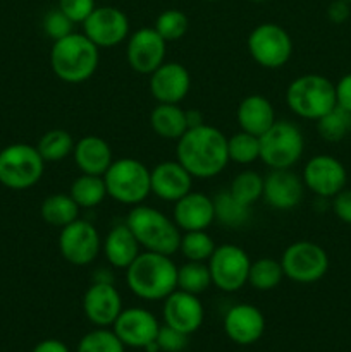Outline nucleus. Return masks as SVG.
<instances>
[{
  "label": "nucleus",
  "mask_w": 351,
  "mask_h": 352,
  "mask_svg": "<svg viewBox=\"0 0 351 352\" xmlns=\"http://www.w3.org/2000/svg\"><path fill=\"white\" fill-rule=\"evenodd\" d=\"M41 26H43V33L47 34L52 41L61 40V38L67 36V34H71L72 31H74V23H72L58 7L57 9L48 10V12L45 14Z\"/></svg>",
  "instance_id": "nucleus-40"
},
{
  "label": "nucleus",
  "mask_w": 351,
  "mask_h": 352,
  "mask_svg": "<svg viewBox=\"0 0 351 352\" xmlns=\"http://www.w3.org/2000/svg\"><path fill=\"white\" fill-rule=\"evenodd\" d=\"M102 253L107 258L110 267L126 270L138 254L141 253V246L136 241L129 227L124 223H117L107 232L102 239Z\"/></svg>",
  "instance_id": "nucleus-25"
},
{
  "label": "nucleus",
  "mask_w": 351,
  "mask_h": 352,
  "mask_svg": "<svg viewBox=\"0 0 351 352\" xmlns=\"http://www.w3.org/2000/svg\"><path fill=\"white\" fill-rule=\"evenodd\" d=\"M95 0H58V9L74 24H83L95 10Z\"/></svg>",
  "instance_id": "nucleus-42"
},
{
  "label": "nucleus",
  "mask_w": 351,
  "mask_h": 352,
  "mask_svg": "<svg viewBox=\"0 0 351 352\" xmlns=\"http://www.w3.org/2000/svg\"><path fill=\"white\" fill-rule=\"evenodd\" d=\"M305 189L317 198L330 199L346 188L348 172L339 158L332 155H315L305 164L301 172Z\"/></svg>",
  "instance_id": "nucleus-13"
},
{
  "label": "nucleus",
  "mask_w": 351,
  "mask_h": 352,
  "mask_svg": "<svg viewBox=\"0 0 351 352\" xmlns=\"http://www.w3.org/2000/svg\"><path fill=\"white\" fill-rule=\"evenodd\" d=\"M224 332L227 339L240 346L258 342L265 332V316L257 306L240 302L227 309L224 316Z\"/></svg>",
  "instance_id": "nucleus-21"
},
{
  "label": "nucleus",
  "mask_w": 351,
  "mask_h": 352,
  "mask_svg": "<svg viewBox=\"0 0 351 352\" xmlns=\"http://www.w3.org/2000/svg\"><path fill=\"white\" fill-rule=\"evenodd\" d=\"M126 226L134 234L141 250L172 256L179 251L181 230L174 219L148 205H136L129 210Z\"/></svg>",
  "instance_id": "nucleus-4"
},
{
  "label": "nucleus",
  "mask_w": 351,
  "mask_h": 352,
  "mask_svg": "<svg viewBox=\"0 0 351 352\" xmlns=\"http://www.w3.org/2000/svg\"><path fill=\"white\" fill-rule=\"evenodd\" d=\"M236 120L241 131L260 138L277 119H275V109L270 100L267 96L253 93V95L244 96L240 102Z\"/></svg>",
  "instance_id": "nucleus-26"
},
{
  "label": "nucleus",
  "mask_w": 351,
  "mask_h": 352,
  "mask_svg": "<svg viewBox=\"0 0 351 352\" xmlns=\"http://www.w3.org/2000/svg\"><path fill=\"white\" fill-rule=\"evenodd\" d=\"M213 210H215V222L229 229H240L246 226L251 215V206L243 205L237 201L229 189L220 191L213 196Z\"/></svg>",
  "instance_id": "nucleus-29"
},
{
  "label": "nucleus",
  "mask_w": 351,
  "mask_h": 352,
  "mask_svg": "<svg viewBox=\"0 0 351 352\" xmlns=\"http://www.w3.org/2000/svg\"><path fill=\"white\" fill-rule=\"evenodd\" d=\"M305 136L291 120L277 119L260 136V160L268 168H292L303 157Z\"/></svg>",
  "instance_id": "nucleus-7"
},
{
  "label": "nucleus",
  "mask_w": 351,
  "mask_h": 352,
  "mask_svg": "<svg viewBox=\"0 0 351 352\" xmlns=\"http://www.w3.org/2000/svg\"><path fill=\"white\" fill-rule=\"evenodd\" d=\"M148 86L158 103L179 105L191 89V74L179 62H164L150 74Z\"/></svg>",
  "instance_id": "nucleus-20"
},
{
  "label": "nucleus",
  "mask_w": 351,
  "mask_h": 352,
  "mask_svg": "<svg viewBox=\"0 0 351 352\" xmlns=\"http://www.w3.org/2000/svg\"><path fill=\"white\" fill-rule=\"evenodd\" d=\"M158 323L157 316L145 308H126L120 311L117 320L114 322L112 330L120 342L126 347H136V349H145L148 344L157 339Z\"/></svg>",
  "instance_id": "nucleus-16"
},
{
  "label": "nucleus",
  "mask_w": 351,
  "mask_h": 352,
  "mask_svg": "<svg viewBox=\"0 0 351 352\" xmlns=\"http://www.w3.org/2000/svg\"><path fill=\"white\" fill-rule=\"evenodd\" d=\"M162 315H164L165 325L172 327L186 336H191L203 325L205 308L198 296L176 289L164 299Z\"/></svg>",
  "instance_id": "nucleus-19"
},
{
  "label": "nucleus",
  "mask_w": 351,
  "mask_h": 352,
  "mask_svg": "<svg viewBox=\"0 0 351 352\" xmlns=\"http://www.w3.org/2000/svg\"><path fill=\"white\" fill-rule=\"evenodd\" d=\"M100 64V48L85 33L72 31L52 43L50 67L61 81L79 85L92 78Z\"/></svg>",
  "instance_id": "nucleus-3"
},
{
  "label": "nucleus",
  "mask_w": 351,
  "mask_h": 352,
  "mask_svg": "<svg viewBox=\"0 0 351 352\" xmlns=\"http://www.w3.org/2000/svg\"><path fill=\"white\" fill-rule=\"evenodd\" d=\"M227 157L237 165L255 164L260 160V138L240 129L227 138Z\"/></svg>",
  "instance_id": "nucleus-34"
},
{
  "label": "nucleus",
  "mask_w": 351,
  "mask_h": 352,
  "mask_svg": "<svg viewBox=\"0 0 351 352\" xmlns=\"http://www.w3.org/2000/svg\"><path fill=\"white\" fill-rule=\"evenodd\" d=\"M69 195L78 203L79 208H96L107 198V188L105 181H103V175H78L72 181Z\"/></svg>",
  "instance_id": "nucleus-30"
},
{
  "label": "nucleus",
  "mask_w": 351,
  "mask_h": 352,
  "mask_svg": "<svg viewBox=\"0 0 351 352\" xmlns=\"http://www.w3.org/2000/svg\"><path fill=\"white\" fill-rule=\"evenodd\" d=\"M71 157L79 172L89 175H103L114 162L110 144L103 138L95 136V134L79 138L74 143Z\"/></svg>",
  "instance_id": "nucleus-24"
},
{
  "label": "nucleus",
  "mask_w": 351,
  "mask_h": 352,
  "mask_svg": "<svg viewBox=\"0 0 351 352\" xmlns=\"http://www.w3.org/2000/svg\"><path fill=\"white\" fill-rule=\"evenodd\" d=\"M217 244L206 230H189L181 234L179 253L186 261H202L206 263L215 251Z\"/></svg>",
  "instance_id": "nucleus-36"
},
{
  "label": "nucleus",
  "mask_w": 351,
  "mask_h": 352,
  "mask_svg": "<svg viewBox=\"0 0 351 352\" xmlns=\"http://www.w3.org/2000/svg\"><path fill=\"white\" fill-rule=\"evenodd\" d=\"M212 285L222 292H237L248 284L250 254L236 244H220L206 261Z\"/></svg>",
  "instance_id": "nucleus-11"
},
{
  "label": "nucleus",
  "mask_w": 351,
  "mask_h": 352,
  "mask_svg": "<svg viewBox=\"0 0 351 352\" xmlns=\"http://www.w3.org/2000/svg\"><path fill=\"white\" fill-rule=\"evenodd\" d=\"M58 251L67 263L86 267L96 260L102 251V237L98 229L85 219H76L62 227L58 234Z\"/></svg>",
  "instance_id": "nucleus-12"
},
{
  "label": "nucleus",
  "mask_w": 351,
  "mask_h": 352,
  "mask_svg": "<svg viewBox=\"0 0 351 352\" xmlns=\"http://www.w3.org/2000/svg\"><path fill=\"white\" fill-rule=\"evenodd\" d=\"M229 192L246 206H253L264 195V175L257 170H241L231 181Z\"/></svg>",
  "instance_id": "nucleus-35"
},
{
  "label": "nucleus",
  "mask_w": 351,
  "mask_h": 352,
  "mask_svg": "<svg viewBox=\"0 0 351 352\" xmlns=\"http://www.w3.org/2000/svg\"><path fill=\"white\" fill-rule=\"evenodd\" d=\"M351 3L344 0H332L327 7V19L332 24H344L351 16Z\"/></svg>",
  "instance_id": "nucleus-44"
},
{
  "label": "nucleus",
  "mask_w": 351,
  "mask_h": 352,
  "mask_svg": "<svg viewBox=\"0 0 351 352\" xmlns=\"http://www.w3.org/2000/svg\"><path fill=\"white\" fill-rule=\"evenodd\" d=\"M315 122L320 138L327 143H339L351 134V112L339 105L334 107L330 112H327Z\"/></svg>",
  "instance_id": "nucleus-33"
},
{
  "label": "nucleus",
  "mask_w": 351,
  "mask_h": 352,
  "mask_svg": "<svg viewBox=\"0 0 351 352\" xmlns=\"http://www.w3.org/2000/svg\"><path fill=\"white\" fill-rule=\"evenodd\" d=\"M153 28L167 43H172V41H179L188 33L189 19L182 10L167 9L158 14Z\"/></svg>",
  "instance_id": "nucleus-39"
},
{
  "label": "nucleus",
  "mask_w": 351,
  "mask_h": 352,
  "mask_svg": "<svg viewBox=\"0 0 351 352\" xmlns=\"http://www.w3.org/2000/svg\"><path fill=\"white\" fill-rule=\"evenodd\" d=\"M251 58L264 69H281L292 55V38L281 24L262 23L246 40Z\"/></svg>",
  "instance_id": "nucleus-10"
},
{
  "label": "nucleus",
  "mask_w": 351,
  "mask_h": 352,
  "mask_svg": "<svg viewBox=\"0 0 351 352\" xmlns=\"http://www.w3.org/2000/svg\"><path fill=\"white\" fill-rule=\"evenodd\" d=\"M284 277L296 284H313L329 272V254L313 241H296L281 256Z\"/></svg>",
  "instance_id": "nucleus-9"
},
{
  "label": "nucleus",
  "mask_w": 351,
  "mask_h": 352,
  "mask_svg": "<svg viewBox=\"0 0 351 352\" xmlns=\"http://www.w3.org/2000/svg\"><path fill=\"white\" fill-rule=\"evenodd\" d=\"M186 119H188V129L205 124V120H203V113L200 112V110H195V109L186 110Z\"/></svg>",
  "instance_id": "nucleus-47"
},
{
  "label": "nucleus",
  "mask_w": 351,
  "mask_h": 352,
  "mask_svg": "<svg viewBox=\"0 0 351 352\" xmlns=\"http://www.w3.org/2000/svg\"><path fill=\"white\" fill-rule=\"evenodd\" d=\"M212 285L209 265L202 261H186L178 267V289L200 296Z\"/></svg>",
  "instance_id": "nucleus-37"
},
{
  "label": "nucleus",
  "mask_w": 351,
  "mask_h": 352,
  "mask_svg": "<svg viewBox=\"0 0 351 352\" xmlns=\"http://www.w3.org/2000/svg\"><path fill=\"white\" fill-rule=\"evenodd\" d=\"M336 100L337 105L351 112V72L344 74L336 82Z\"/></svg>",
  "instance_id": "nucleus-45"
},
{
  "label": "nucleus",
  "mask_w": 351,
  "mask_h": 352,
  "mask_svg": "<svg viewBox=\"0 0 351 352\" xmlns=\"http://www.w3.org/2000/svg\"><path fill=\"white\" fill-rule=\"evenodd\" d=\"M107 196L120 205H141L151 195L150 168L138 158H114L103 174Z\"/></svg>",
  "instance_id": "nucleus-6"
},
{
  "label": "nucleus",
  "mask_w": 351,
  "mask_h": 352,
  "mask_svg": "<svg viewBox=\"0 0 351 352\" xmlns=\"http://www.w3.org/2000/svg\"><path fill=\"white\" fill-rule=\"evenodd\" d=\"M126 41L127 64L138 74L150 76L165 62L167 41L155 31V28H140L131 33Z\"/></svg>",
  "instance_id": "nucleus-15"
},
{
  "label": "nucleus",
  "mask_w": 351,
  "mask_h": 352,
  "mask_svg": "<svg viewBox=\"0 0 351 352\" xmlns=\"http://www.w3.org/2000/svg\"><path fill=\"white\" fill-rule=\"evenodd\" d=\"M286 103L296 117L319 120L337 105L336 85L322 74H303L286 89Z\"/></svg>",
  "instance_id": "nucleus-5"
},
{
  "label": "nucleus",
  "mask_w": 351,
  "mask_h": 352,
  "mask_svg": "<svg viewBox=\"0 0 351 352\" xmlns=\"http://www.w3.org/2000/svg\"><path fill=\"white\" fill-rule=\"evenodd\" d=\"M150 126L162 140L178 141L188 131L186 110L174 103H158L150 113Z\"/></svg>",
  "instance_id": "nucleus-27"
},
{
  "label": "nucleus",
  "mask_w": 351,
  "mask_h": 352,
  "mask_svg": "<svg viewBox=\"0 0 351 352\" xmlns=\"http://www.w3.org/2000/svg\"><path fill=\"white\" fill-rule=\"evenodd\" d=\"M151 195L176 203L193 189V175L178 160H164L150 170Z\"/></svg>",
  "instance_id": "nucleus-22"
},
{
  "label": "nucleus",
  "mask_w": 351,
  "mask_h": 352,
  "mask_svg": "<svg viewBox=\"0 0 351 352\" xmlns=\"http://www.w3.org/2000/svg\"><path fill=\"white\" fill-rule=\"evenodd\" d=\"M79 210L81 208L78 206V203L71 198V195H65V192H55V195L47 196L40 206L41 219L48 226L58 227V229L79 219Z\"/></svg>",
  "instance_id": "nucleus-28"
},
{
  "label": "nucleus",
  "mask_w": 351,
  "mask_h": 352,
  "mask_svg": "<svg viewBox=\"0 0 351 352\" xmlns=\"http://www.w3.org/2000/svg\"><path fill=\"white\" fill-rule=\"evenodd\" d=\"M203 2H219V0H203Z\"/></svg>",
  "instance_id": "nucleus-49"
},
{
  "label": "nucleus",
  "mask_w": 351,
  "mask_h": 352,
  "mask_svg": "<svg viewBox=\"0 0 351 352\" xmlns=\"http://www.w3.org/2000/svg\"><path fill=\"white\" fill-rule=\"evenodd\" d=\"M344 2H348V3H351V0H344Z\"/></svg>",
  "instance_id": "nucleus-50"
},
{
  "label": "nucleus",
  "mask_w": 351,
  "mask_h": 352,
  "mask_svg": "<svg viewBox=\"0 0 351 352\" xmlns=\"http://www.w3.org/2000/svg\"><path fill=\"white\" fill-rule=\"evenodd\" d=\"M83 33L98 48H112L129 36V19L120 9L112 6L95 7L83 23Z\"/></svg>",
  "instance_id": "nucleus-14"
},
{
  "label": "nucleus",
  "mask_w": 351,
  "mask_h": 352,
  "mask_svg": "<svg viewBox=\"0 0 351 352\" xmlns=\"http://www.w3.org/2000/svg\"><path fill=\"white\" fill-rule=\"evenodd\" d=\"M330 199H332V201H330V208H332L337 220L351 226V189H341V191Z\"/></svg>",
  "instance_id": "nucleus-43"
},
{
  "label": "nucleus",
  "mask_w": 351,
  "mask_h": 352,
  "mask_svg": "<svg viewBox=\"0 0 351 352\" xmlns=\"http://www.w3.org/2000/svg\"><path fill=\"white\" fill-rule=\"evenodd\" d=\"M176 160L193 175V179L215 177L229 164L227 136L209 124L191 127L178 140Z\"/></svg>",
  "instance_id": "nucleus-1"
},
{
  "label": "nucleus",
  "mask_w": 351,
  "mask_h": 352,
  "mask_svg": "<svg viewBox=\"0 0 351 352\" xmlns=\"http://www.w3.org/2000/svg\"><path fill=\"white\" fill-rule=\"evenodd\" d=\"M123 309V298L114 282H93L83 296V313L95 327H112Z\"/></svg>",
  "instance_id": "nucleus-18"
},
{
  "label": "nucleus",
  "mask_w": 351,
  "mask_h": 352,
  "mask_svg": "<svg viewBox=\"0 0 351 352\" xmlns=\"http://www.w3.org/2000/svg\"><path fill=\"white\" fill-rule=\"evenodd\" d=\"M188 337L189 336H186V333L179 332V330L172 329V327L165 325L164 323V325H160V329H158L155 342H157L160 352H181L186 349V346H188Z\"/></svg>",
  "instance_id": "nucleus-41"
},
{
  "label": "nucleus",
  "mask_w": 351,
  "mask_h": 352,
  "mask_svg": "<svg viewBox=\"0 0 351 352\" xmlns=\"http://www.w3.org/2000/svg\"><path fill=\"white\" fill-rule=\"evenodd\" d=\"M74 143L76 141L72 140L71 133H67L65 129H50L38 140L36 150L45 160V164L61 162L67 158L69 155H72Z\"/></svg>",
  "instance_id": "nucleus-32"
},
{
  "label": "nucleus",
  "mask_w": 351,
  "mask_h": 352,
  "mask_svg": "<svg viewBox=\"0 0 351 352\" xmlns=\"http://www.w3.org/2000/svg\"><path fill=\"white\" fill-rule=\"evenodd\" d=\"M45 172V160L36 146L14 143L0 151V184L14 191L33 188Z\"/></svg>",
  "instance_id": "nucleus-8"
},
{
  "label": "nucleus",
  "mask_w": 351,
  "mask_h": 352,
  "mask_svg": "<svg viewBox=\"0 0 351 352\" xmlns=\"http://www.w3.org/2000/svg\"><path fill=\"white\" fill-rule=\"evenodd\" d=\"M282 278H284V270H282L281 260H272V258L264 256L251 261L248 284L257 291H272V289L279 287Z\"/></svg>",
  "instance_id": "nucleus-31"
},
{
  "label": "nucleus",
  "mask_w": 351,
  "mask_h": 352,
  "mask_svg": "<svg viewBox=\"0 0 351 352\" xmlns=\"http://www.w3.org/2000/svg\"><path fill=\"white\" fill-rule=\"evenodd\" d=\"M248 2H253V3H265V2H268V0H248Z\"/></svg>",
  "instance_id": "nucleus-48"
},
{
  "label": "nucleus",
  "mask_w": 351,
  "mask_h": 352,
  "mask_svg": "<svg viewBox=\"0 0 351 352\" xmlns=\"http://www.w3.org/2000/svg\"><path fill=\"white\" fill-rule=\"evenodd\" d=\"M305 192L301 175L292 168H270L264 175V195L262 199L274 210H292L299 205Z\"/></svg>",
  "instance_id": "nucleus-17"
},
{
  "label": "nucleus",
  "mask_w": 351,
  "mask_h": 352,
  "mask_svg": "<svg viewBox=\"0 0 351 352\" xmlns=\"http://www.w3.org/2000/svg\"><path fill=\"white\" fill-rule=\"evenodd\" d=\"M78 352H126V346L107 327H98L85 333L78 344Z\"/></svg>",
  "instance_id": "nucleus-38"
},
{
  "label": "nucleus",
  "mask_w": 351,
  "mask_h": 352,
  "mask_svg": "<svg viewBox=\"0 0 351 352\" xmlns=\"http://www.w3.org/2000/svg\"><path fill=\"white\" fill-rule=\"evenodd\" d=\"M172 219L181 232L206 230L215 222L213 199L198 191H189L174 203Z\"/></svg>",
  "instance_id": "nucleus-23"
},
{
  "label": "nucleus",
  "mask_w": 351,
  "mask_h": 352,
  "mask_svg": "<svg viewBox=\"0 0 351 352\" xmlns=\"http://www.w3.org/2000/svg\"><path fill=\"white\" fill-rule=\"evenodd\" d=\"M31 352H71L62 340L58 339H45L38 342Z\"/></svg>",
  "instance_id": "nucleus-46"
},
{
  "label": "nucleus",
  "mask_w": 351,
  "mask_h": 352,
  "mask_svg": "<svg viewBox=\"0 0 351 352\" xmlns=\"http://www.w3.org/2000/svg\"><path fill=\"white\" fill-rule=\"evenodd\" d=\"M126 285L143 301H164L178 289V265L167 254L141 251L126 268Z\"/></svg>",
  "instance_id": "nucleus-2"
}]
</instances>
